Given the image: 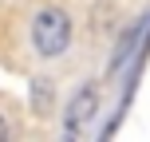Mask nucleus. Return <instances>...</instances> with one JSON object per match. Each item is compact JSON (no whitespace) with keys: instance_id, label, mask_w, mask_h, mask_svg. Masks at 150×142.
<instances>
[{"instance_id":"1","label":"nucleus","mask_w":150,"mask_h":142,"mask_svg":"<svg viewBox=\"0 0 150 142\" xmlns=\"http://www.w3.org/2000/svg\"><path fill=\"white\" fill-rule=\"evenodd\" d=\"M71 44V16L63 8H40L32 20V47L40 59H59Z\"/></svg>"},{"instance_id":"2","label":"nucleus","mask_w":150,"mask_h":142,"mask_svg":"<svg viewBox=\"0 0 150 142\" xmlns=\"http://www.w3.org/2000/svg\"><path fill=\"white\" fill-rule=\"evenodd\" d=\"M95 111H99V87L87 83V87L75 91V99L67 103V122H63V130H67V134H79V130L95 119Z\"/></svg>"},{"instance_id":"3","label":"nucleus","mask_w":150,"mask_h":142,"mask_svg":"<svg viewBox=\"0 0 150 142\" xmlns=\"http://www.w3.org/2000/svg\"><path fill=\"white\" fill-rule=\"evenodd\" d=\"M138 36H142V20H138V24H130V28L119 36V44H115V55H111V63H107V75H119V67L130 59V52H134Z\"/></svg>"},{"instance_id":"4","label":"nucleus","mask_w":150,"mask_h":142,"mask_svg":"<svg viewBox=\"0 0 150 142\" xmlns=\"http://www.w3.org/2000/svg\"><path fill=\"white\" fill-rule=\"evenodd\" d=\"M8 134H12V126H8V122H4V119H0V142H4Z\"/></svg>"}]
</instances>
